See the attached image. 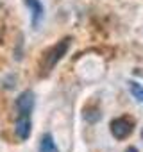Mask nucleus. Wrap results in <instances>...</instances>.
I'll return each instance as SVG.
<instances>
[{"instance_id": "obj_1", "label": "nucleus", "mask_w": 143, "mask_h": 152, "mask_svg": "<svg viewBox=\"0 0 143 152\" xmlns=\"http://www.w3.org/2000/svg\"><path fill=\"white\" fill-rule=\"evenodd\" d=\"M36 106V95L32 90H25L18 95L15 102V111H16V120H15V134L20 141L29 140L31 131H32V111Z\"/></svg>"}, {"instance_id": "obj_2", "label": "nucleus", "mask_w": 143, "mask_h": 152, "mask_svg": "<svg viewBox=\"0 0 143 152\" xmlns=\"http://www.w3.org/2000/svg\"><path fill=\"white\" fill-rule=\"evenodd\" d=\"M70 43H72V38H63L61 41H57L55 45H52L48 50L43 52V57H41V63H39V73H41V77L48 75L55 68V64L66 56V52L70 48Z\"/></svg>"}, {"instance_id": "obj_3", "label": "nucleus", "mask_w": 143, "mask_h": 152, "mask_svg": "<svg viewBox=\"0 0 143 152\" xmlns=\"http://www.w3.org/2000/svg\"><path fill=\"white\" fill-rule=\"evenodd\" d=\"M109 131H111V134L116 140H125L134 131V120L131 116H127V115L118 116V118H113L111 124H109Z\"/></svg>"}, {"instance_id": "obj_4", "label": "nucleus", "mask_w": 143, "mask_h": 152, "mask_svg": "<svg viewBox=\"0 0 143 152\" xmlns=\"http://www.w3.org/2000/svg\"><path fill=\"white\" fill-rule=\"evenodd\" d=\"M25 6L31 11V23H32V27L38 29L41 20H43V16H45V7L41 4V0H25Z\"/></svg>"}, {"instance_id": "obj_5", "label": "nucleus", "mask_w": 143, "mask_h": 152, "mask_svg": "<svg viewBox=\"0 0 143 152\" xmlns=\"http://www.w3.org/2000/svg\"><path fill=\"white\" fill-rule=\"evenodd\" d=\"M39 152H59L55 141H54V136L50 132H45L39 140Z\"/></svg>"}, {"instance_id": "obj_6", "label": "nucleus", "mask_w": 143, "mask_h": 152, "mask_svg": "<svg viewBox=\"0 0 143 152\" xmlns=\"http://www.w3.org/2000/svg\"><path fill=\"white\" fill-rule=\"evenodd\" d=\"M129 88H131L132 97H134L138 102H143V84H139V83H136V81H131V83H129Z\"/></svg>"}, {"instance_id": "obj_7", "label": "nucleus", "mask_w": 143, "mask_h": 152, "mask_svg": "<svg viewBox=\"0 0 143 152\" xmlns=\"http://www.w3.org/2000/svg\"><path fill=\"white\" fill-rule=\"evenodd\" d=\"M125 152H139V150H138V148H136V147H129V148H127V150H125Z\"/></svg>"}]
</instances>
